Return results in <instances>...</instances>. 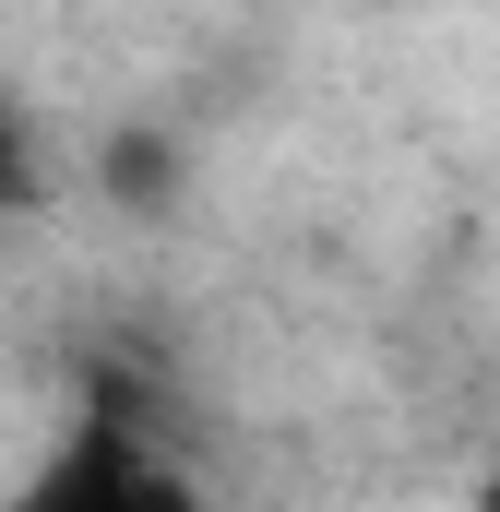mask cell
Segmentation results:
<instances>
[{"instance_id": "obj_1", "label": "cell", "mask_w": 500, "mask_h": 512, "mask_svg": "<svg viewBox=\"0 0 500 512\" xmlns=\"http://www.w3.org/2000/svg\"><path fill=\"white\" fill-rule=\"evenodd\" d=\"M24 501H36V512H179L191 477L155 453V429H143L131 405H96V417L24 477Z\"/></svg>"}, {"instance_id": "obj_2", "label": "cell", "mask_w": 500, "mask_h": 512, "mask_svg": "<svg viewBox=\"0 0 500 512\" xmlns=\"http://www.w3.org/2000/svg\"><path fill=\"white\" fill-rule=\"evenodd\" d=\"M96 179H108V203H120V215H167V203H179V131H155V120L108 131Z\"/></svg>"}, {"instance_id": "obj_3", "label": "cell", "mask_w": 500, "mask_h": 512, "mask_svg": "<svg viewBox=\"0 0 500 512\" xmlns=\"http://www.w3.org/2000/svg\"><path fill=\"white\" fill-rule=\"evenodd\" d=\"M0 203H24V143H12V120H0Z\"/></svg>"}, {"instance_id": "obj_4", "label": "cell", "mask_w": 500, "mask_h": 512, "mask_svg": "<svg viewBox=\"0 0 500 512\" xmlns=\"http://www.w3.org/2000/svg\"><path fill=\"white\" fill-rule=\"evenodd\" d=\"M477 501H489V512H500V477H489V489H477Z\"/></svg>"}]
</instances>
